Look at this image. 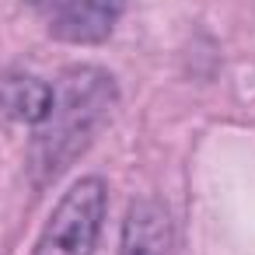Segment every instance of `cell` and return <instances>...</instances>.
<instances>
[{"instance_id":"1","label":"cell","mask_w":255,"mask_h":255,"mask_svg":"<svg viewBox=\"0 0 255 255\" xmlns=\"http://www.w3.org/2000/svg\"><path fill=\"white\" fill-rule=\"evenodd\" d=\"M112 102H116V84L105 70L77 67L63 74V81L53 88V105L46 119L35 126L32 168L39 182L56 178L91 143Z\"/></svg>"},{"instance_id":"4","label":"cell","mask_w":255,"mask_h":255,"mask_svg":"<svg viewBox=\"0 0 255 255\" xmlns=\"http://www.w3.org/2000/svg\"><path fill=\"white\" fill-rule=\"evenodd\" d=\"M119 255H171V220L161 203L140 199L129 206Z\"/></svg>"},{"instance_id":"2","label":"cell","mask_w":255,"mask_h":255,"mask_svg":"<svg viewBox=\"0 0 255 255\" xmlns=\"http://www.w3.org/2000/svg\"><path fill=\"white\" fill-rule=\"evenodd\" d=\"M109 192L98 175L77 178L53 206L32 255H95L105 224Z\"/></svg>"},{"instance_id":"3","label":"cell","mask_w":255,"mask_h":255,"mask_svg":"<svg viewBox=\"0 0 255 255\" xmlns=\"http://www.w3.org/2000/svg\"><path fill=\"white\" fill-rule=\"evenodd\" d=\"M28 11L63 42H102L116 32L126 0H25Z\"/></svg>"},{"instance_id":"5","label":"cell","mask_w":255,"mask_h":255,"mask_svg":"<svg viewBox=\"0 0 255 255\" xmlns=\"http://www.w3.org/2000/svg\"><path fill=\"white\" fill-rule=\"evenodd\" d=\"M53 105V84L28 77V74H7L0 77V119L32 123L39 126Z\"/></svg>"}]
</instances>
